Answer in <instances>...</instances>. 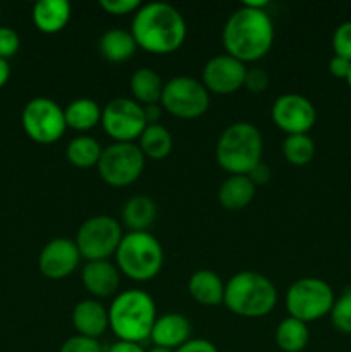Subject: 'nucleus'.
Segmentation results:
<instances>
[{
    "instance_id": "obj_1",
    "label": "nucleus",
    "mask_w": 351,
    "mask_h": 352,
    "mask_svg": "<svg viewBox=\"0 0 351 352\" xmlns=\"http://www.w3.org/2000/svg\"><path fill=\"white\" fill-rule=\"evenodd\" d=\"M226 54L241 62H255L267 55L274 43V23L265 9H255L241 3L227 17L222 28Z\"/></svg>"
},
{
    "instance_id": "obj_2",
    "label": "nucleus",
    "mask_w": 351,
    "mask_h": 352,
    "mask_svg": "<svg viewBox=\"0 0 351 352\" xmlns=\"http://www.w3.org/2000/svg\"><path fill=\"white\" fill-rule=\"evenodd\" d=\"M131 34L138 47L151 54H171L186 40L188 28L172 3L148 2L134 12Z\"/></svg>"
},
{
    "instance_id": "obj_3",
    "label": "nucleus",
    "mask_w": 351,
    "mask_h": 352,
    "mask_svg": "<svg viewBox=\"0 0 351 352\" xmlns=\"http://www.w3.org/2000/svg\"><path fill=\"white\" fill-rule=\"evenodd\" d=\"M155 320L153 298L141 289L119 292L109 306V329L124 342L141 344L150 339Z\"/></svg>"
},
{
    "instance_id": "obj_4",
    "label": "nucleus",
    "mask_w": 351,
    "mask_h": 352,
    "mask_svg": "<svg viewBox=\"0 0 351 352\" xmlns=\"http://www.w3.org/2000/svg\"><path fill=\"white\" fill-rule=\"evenodd\" d=\"M264 140L251 122H234L220 134L215 146L217 164L231 175H248L262 162Z\"/></svg>"
},
{
    "instance_id": "obj_5",
    "label": "nucleus",
    "mask_w": 351,
    "mask_h": 352,
    "mask_svg": "<svg viewBox=\"0 0 351 352\" xmlns=\"http://www.w3.org/2000/svg\"><path fill=\"white\" fill-rule=\"evenodd\" d=\"M224 305L237 316L260 318L268 315L277 305V289L270 278L258 272H240L226 284Z\"/></svg>"
},
{
    "instance_id": "obj_6",
    "label": "nucleus",
    "mask_w": 351,
    "mask_h": 352,
    "mask_svg": "<svg viewBox=\"0 0 351 352\" xmlns=\"http://www.w3.org/2000/svg\"><path fill=\"white\" fill-rule=\"evenodd\" d=\"M120 274L136 282L151 280L164 267V248L148 230L124 234L116 251Z\"/></svg>"
},
{
    "instance_id": "obj_7",
    "label": "nucleus",
    "mask_w": 351,
    "mask_h": 352,
    "mask_svg": "<svg viewBox=\"0 0 351 352\" xmlns=\"http://www.w3.org/2000/svg\"><path fill=\"white\" fill-rule=\"evenodd\" d=\"M334 292L327 282L315 277L298 278L286 292V308L289 316L301 322H315L330 313L334 306Z\"/></svg>"
},
{
    "instance_id": "obj_8",
    "label": "nucleus",
    "mask_w": 351,
    "mask_h": 352,
    "mask_svg": "<svg viewBox=\"0 0 351 352\" xmlns=\"http://www.w3.org/2000/svg\"><path fill=\"white\" fill-rule=\"evenodd\" d=\"M123 236L120 223L114 217L95 215L79 226L74 243L79 254L88 261L107 260L110 254H116Z\"/></svg>"
},
{
    "instance_id": "obj_9",
    "label": "nucleus",
    "mask_w": 351,
    "mask_h": 352,
    "mask_svg": "<svg viewBox=\"0 0 351 352\" xmlns=\"http://www.w3.org/2000/svg\"><path fill=\"white\" fill-rule=\"evenodd\" d=\"M145 155L134 143H116L103 148L98 160V174L114 188H124L140 179L145 168Z\"/></svg>"
},
{
    "instance_id": "obj_10",
    "label": "nucleus",
    "mask_w": 351,
    "mask_h": 352,
    "mask_svg": "<svg viewBox=\"0 0 351 352\" xmlns=\"http://www.w3.org/2000/svg\"><path fill=\"white\" fill-rule=\"evenodd\" d=\"M162 109L179 119H196L203 116L210 105L209 89L202 81L189 76H176L164 82Z\"/></svg>"
},
{
    "instance_id": "obj_11",
    "label": "nucleus",
    "mask_w": 351,
    "mask_h": 352,
    "mask_svg": "<svg viewBox=\"0 0 351 352\" xmlns=\"http://www.w3.org/2000/svg\"><path fill=\"white\" fill-rule=\"evenodd\" d=\"M21 122L24 133L40 144L55 143L67 129L64 109L47 96L31 98L24 105Z\"/></svg>"
},
{
    "instance_id": "obj_12",
    "label": "nucleus",
    "mask_w": 351,
    "mask_h": 352,
    "mask_svg": "<svg viewBox=\"0 0 351 352\" xmlns=\"http://www.w3.org/2000/svg\"><path fill=\"white\" fill-rule=\"evenodd\" d=\"M102 127L116 143H133L141 136L147 124L141 103L127 96L112 98L102 109Z\"/></svg>"
},
{
    "instance_id": "obj_13",
    "label": "nucleus",
    "mask_w": 351,
    "mask_h": 352,
    "mask_svg": "<svg viewBox=\"0 0 351 352\" xmlns=\"http://www.w3.org/2000/svg\"><path fill=\"white\" fill-rule=\"evenodd\" d=\"M272 119L275 126L291 134H308L317 120V110L306 96L299 93H284L272 105Z\"/></svg>"
},
{
    "instance_id": "obj_14",
    "label": "nucleus",
    "mask_w": 351,
    "mask_h": 352,
    "mask_svg": "<svg viewBox=\"0 0 351 352\" xmlns=\"http://www.w3.org/2000/svg\"><path fill=\"white\" fill-rule=\"evenodd\" d=\"M246 65L233 55L222 54L209 58L202 71L203 86L217 95H229L244 86Z\"/></svg>"
},
{
    "instance_id": "obj_15",
    "label": "nucleus",
    "mask_w": 351,
    "mask_h": 352,
    "mask_svg": "<svg viewBox=\"0 0 351 352\" xmlns=\"http://www.w3.org/2000/svg\"><path fill=\"white\" fill-rule=\"evenodd\" d=\"M78 246L67 237H55L48 241L38 256V268L50 280H62L69 277L79 265Z\"/></svg>"
},
{
    "instance_id": "obj_16",
    "label": "nucleus",
    "mask_w": 351,
    "mask_h": 352,
    "mask_svg": "<svg viewBox=\"0 0 351 352\" xmlns=\"http://www.w3.org/2000/svg\"><path fill=\"white\" fill-rule=\"evenodd\" d=\"M81 280L86 291L95 298H110L120 284V272L107 260L88 261L81 270Z\"/></svg>"
},
{
    "instance_id": "obj_17",
    "label": "nucleus",
    "mask_w": 351,
    "mask_h": 352,
    "mask_svg": "<svg viewBox=\"0 0 351 352\" xmlns=\"http://www.w3.org/2000/svg\"><path fill=\"white\" fill-rule=\"evenodd\" d=\"M191 337V323L181 313H167L155 320L150 340L153 346L176 351Z\"/></svg>"
},
{
    "instance_id": "obj_18",
    "label": "nucleus",
    "mask_w": 351,
    "mask_h": 352,
    "mask_svg": "<svg viewBox=\"0 0 351 352\" xmlns=\"http://www.w3.org/2000/svg\"><path fill=\"white\" fill-rule=\"evenodd\" d=\"M72 325L78 336L98 339L109 329V309L95 299H83L72 309Z\"/></svg>"
},
{
    "instance_id": "obj_19",
    "label": "nucleus",
    "mask_w": 351,
    "mask_h": 352,
    "mask_svg": "<svg viewBox=\"0 0 351 352\" xmlns=\"http://www.w3.org/2000/svg\"><path fill=\"white\" fill-rule=\"evenodd\" d=\"M72 7L67 0H40L33 6V23L41 33L54 34L64 30L71 19Z\"/></svg>"
},
{
    "instance_id": "obj_20",
    "label": "nucleus",
    "mask_w": 351,
    "mask_h": 352,
    "mask_svg": "<svg viewBox=\"0 0 351 352\" xmlns=\"http://www.w3.org/2000/svg\"><path fill=\"white\" fill-rule=\"evenodd\" d=\"M188 291L196 302L203 306H217L224 302L226 284L212 270H196L188 280Z\"/></svg>"
},
{
    "instance_id": "obj_21",
    "label": "nucleus",
    "mask_w": 351,
    "mask_h": 352,
    "mask_svg": "<svg viewBox=\"0 0 351 352\" xmlns=\"http://www.w3.org/2000/svg\"><path fill=\"white\" fill-rule=\"evenodd\" d=\"M136 48L138 45L131 31L123 30V28H110L100 36L98 41L100 54L110 62L129 60Z\"/></svg>"
},
{
    "instance_id": "obj_22",
    "label": "nucleus",
    "mask_w": 351,
    "mask_h": 352,
    "mask_svg": "<svg viewBox=\"0 0 351 352\" xmlns=\"http://www.w3.org/2000/svg\"><path fill=\"white\" fill-rule=\"evenodd\" d=\"M257 186L248 175H229V179L220 184L219 201L226 210H243L253 199Z\"/></svg>"
},
{
    "instance_id": "obj_23",
    "label": "nucleus",
    "mask_w": 351,
    "mask_h": 352,
    "mask_svg": "<svg viewBox=\"0 0 351 352\" xmlns=\"http://www.w3.org/2000/svg\"><path fill=\"white\" fill-rule=\"evenodd\" d=\"M129 89L138 103L151 105V103L160 102L164 81L155 69L140 67L131 76Z\"/></svg>"
},
{
    "instance_id": "obj_24",
    "label": "nucleus",
    "mask_w": 351,
    "mask_h": 352,
    "mask_svg": "<svg viewBox=\"0 0 351 352\" xmlns=\"http://www.w3.org/2000/svg\"><path fill=\"white\" fill-rule=\"evenodd\" d=\"M65 124L74 131L93 129L102 120V109L92 98H76L64 109Z\"/></svg>"
},
{
    "instance_id": "obj_25",
    "label": "nucleus",
    "mask_w": 351,
    "mask_h": 352,
    "mask_svg": "<svg viewBox=\"0 0 351 352\" xmlns=\"http://www.w3.org/2000/svg\"><path fill=\"white\" fill-rule=\"evenodd\" d=\"M310 330L305 322L292 316L282 320L275 329V344L282 352H301L308 346Z\"/></svg>"
},
{
    "instance_id": "obj_26",
    "label": "nucleus",
    "mask_w": 351,
    "mask_h": 352,
    "mask_svg": "<svg viewBox=\"0 0 351 352\" xmlns=\"http://www.w3.org/2000/svg\"><path fill=\"white\" fill-rule=\"evenodd\" d=\"M157 217V205L148 196H133L124 203L123 220L131 230H147Z\"/></svg>"
},
{
    "instance_id": "obj_27",
    "label": "nucleus",
    "mask_w": 351,
    "mask_h": 352,
    "mask_svg": "<svg viewBox=\"0 0 351 352\" xmlns=\"http://www.w3.org/2000/svg\"><path fill=\"white\" fill-rule=\"evenodd\" d=\"M172 134L162 124H148L140 136V150L145 157L162 160L172 151Z\"/></svg>"
},
{
    "instance_id": "obj_28",
    "label": "nucleus",
    "mask_w": 351,
    "mask_h": 352,
    "mask_svg": "<svg viewBox=\"0 0 351 352\" xmlns=\"http://www.w3.org/2000/svg\"><path fill=\"white\" fill-rule=\"evenodd\" d=\"M103 148L100 146L98 141L92 136H78L72 138L65 150V157L74 167L78 168H89L98 165L100 155Z\"/></svg>"
},
{
    "instance_id": "obj_29",
    "label": "nucleus",
    "mask_w": 351,
    "mask_h": 352,
    "mask_svg": "<svg viewBox=\"0 0 351 352\" xmlns=\"http://www.w3.org/2000/svg\"><path fill=\"white\" fill-rule=\"evenodd\" d=\"M282 155L291 165H306L315 155V143L308 134H291L282 143Z\"/></svg>"
},
{
    "instance_id": "obj_30",
    "label": "nucleus",
    "mask_w": 351,
    "mask_h": 352,
    "mask_svg": "<svg viewBox=\"0 0 351 352\" xmlns=\"http://www.w3.org/2000/svg\"><path fill=\"white\" fill-rule=\"evenodd\" d=\"M330 318L334 327L344 333H351V287L343 292L341 298L334 301L330 309Z\"/></svg>"
},
{
    "instance_id": "obj_31",
    "label": "nucleus",
    "mask_w": 351,
    "mask_h": 352,
    "mask_svg": "<svg viewBox=\"0 0 351 352\" xmlns=\"http://www.w3.org/2000/svg\"><path fill=\"white\" fill-rule=\"evenodd\" d=\"M332 47L336 55L351 60V21H344L336 28L332 36Z\"/></svg>"
},
{
    "instance_id": "obj_32",
    "label": "nucleus",
    "mask_w": 351,
    "mask_h": 352,
    "mask_svg": "<svg viewBox=\"0 0 351 352\" xmlns=\"http://www.w3.org/2000/svg\"><path fill=\"white\" fill-rule=\"evenodd\" d=\"M58 352H105L100 346L96 339H89V337L74 336L69 337L64 344L61 346Z\"/></svg>"
},
{
    "instance_id": "obj_33",
    "label": "nucleus",
    "mask_w": 351,
    "mask_h": 352,
    "mask_svg": "<svg viewBox=\"0 0 351 352\" xmlns=\"http://www.w3.org/2000/svg\"><path fill=\"white\" fill-rule=\"evenodd\" d=\"M19 34L12 30V28L0 26V57L9 58L19 50Z\"/></svg>"
},
{
    "instance_id": "obj_34",
    "label": "nucleus",
    "mask_w": 351,
    "mask_h": 352,
    "mask_svg": "<svg viewBox=\"0 0 351 352\" xmlns=\"http://www.w3.org/2000/svg\"><path fill=\"white\" fill-rule=\"evenodd\" d=\"M100 7L112 16L136 12L141 7L140 0H100Z\"/></svg>"
},
{
    "instance_id": "obj_35",
    "label": "nucleus",
    "mask_w": 351,
    "mask_h": 352,
    "mask_svg": "<svg viewBox=\"0 0 351 352\" xmlns=\"http://www.w3.org/2000/svg\"><path fill=\"white\" fill-rule=\"evenodd\" d=\"M268 81V72L260 67H251L246 69V78H244V86L250 89L251 93H262L267 89Z\"/></svg>"
},
{
    "instance_id": "obj_36",
    "label": "nucleus",
    "mask_w": 351,
    "mask_h": 352,
    "mask_svg": "<svg viewBox=\"0 0 351 352\" xmlns=\"http://www.w3.org/2000/svg\"><path fill=\"white\" fill-rule=\"evenodd\" d=\"M174 352H219V349L206 339H189Z\"/></svg>"
},
{
    "instance_id": "obj_37",
    "label": "nucleus",
    "mask_w": 351,
    "mask_h": 352,
    "mask_svg": "<svg viewBox=\"0 0 351 352\" xmlns=\"http://www.w3.org/2000/svg\"><path fill=\"white\" fill-rule=\"evenodd\" d=\"M351 69V60L348 58L339 57V55H334L329 60V71L330 74L336 76V78H348Z\"/></svg>"
},
{
    "instance_id": "obj_38",
    "label": "nucleus",
    "mask_w": 351,
    "mask_h": 352,
    "mask_svg": "<svg viewBox=\"0 0 351 352\" xmlns=\"http://www.w3.org/2000/svg\"><path fill=\"white\" fill-rule=\"evenodd\" d=\"M272 172L270 168H268V165H265L264 162H260V164L257 165V167L253 168V170L248 174V177L251 179V182H253L255 186H262V184H267L268 179H270Z\"/></svg>"
},
{
    "instance_id": "obj_39",
    "label": "nucleus",
    "mask_w": 351,
    "mask_h": 352,
    "mask_svg": "<svg viewBox=\"0 0 351 352\" xmlns=\"http://www.w3.org/2000/svg\"><path fill=\"white\" fill-rule=\"evenodd\" d=\"M105 352H147L141 344L134 342H124V340H117Z\"/></svg>"
},
{
    "instance_id": "obj_40",
    "label": "nucleus",
    "mask_w": 351,
    "mask_h": 352,
    "mask_svg": "<svg viewBox=\"0 0 351 352\" xmlns=\"http://www.w3.org/2000/svg\"><path fill=\"white\" fill-rule=\"evenodd\" d=\"M145 117H147V124H158V119L162 116V107L158 103H151V105H145Z\"/></svg>"
},
{
    "instance_id": "obj_41",
    "label": "nucleus",
    "mask_w": 351,
    "mask_h": 352,
    "mask_svg": "<svg viewBox=\"0 0 351 352\" xmlns=\"http://www.w3.org/2000/svg\"><path fill=\"white\" fill-rule=\"evenodd\" d=\"M9 78H10L9 60H6V58L0 57V88H2L7 81H9Z\"/></svg>"
},
{
    "instance_id": "obj_42",
    "label": "nucleus",
    "mask_w": 351,
    "mask_h": 352,
    "mask_svg": "<svg viewBox=\"0 0 351 352\" xmlns=\"http://www.w3.org/2000/svg\"><path fill=\"white\" fill-rule=\"evenodd\" d=\"M147 352H174L171 349H165V347H158V346H151L150 349H148Z\"/></svg>"
},
{
    "instance_id": "obj_43",
    "label": "nucleus",
    "mask_w": 351,
    "mask_h": 352,
    "mask_svg": "<svg viewBox=\"0 0 351 352\" xmlns=\"http://www.w3.org/2000/svg\"><path fill=\"white\" fill-rule=\"evenodd\" d=\"M346 81H348V85H350V88H351V69H350V74H348Z\"/></svg>"
}]
</instances>
